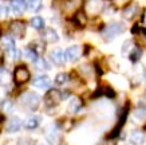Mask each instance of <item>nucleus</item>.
I'll use <instances>...</instances> for the list:
<instances>
[{
    "instance_id": "f257e3e1",
    "label": "nucleus",
    "mask_w": 146,
    "mask_h": 145,
    "mask_svg": "<svg viewBox=\"0 0 146 145\" xmlns=\"http://www.w3.org/2000/svg\"><path fill=\"white\" fill-rule=\"evenodd\" d=\"M20 104H22L24 108H27V109L35 110V109H38V106H39V104H40V97L38 96L36 93L27 92L20 97Z\"/></svg>"
},
{
    "instance_id": "f03ea898",
    "label": "nucleus",
    "mask_w": 146,
    "mask_h": 145,
    "mask_svg": "<svg viewBox=\"0 0 146 145\" xmlns=\"http://www.w3.org/2000/svg\"><path fill=\"white\" fill-rule=\"evenodd\" d=\"M123 24L122 23H110L109 26L103 30V36L105 39H113L114 36L119 35L121 32H123Z\"/></svg>"
},
{
    "instance_id": "7ed1b4c3",
    "label": "nucleus",
    "mask_w": 146,
    "mask_h": 145,
    "mask_svg": "<svg viewBox=\"0 0 146 145\" xmlns=\"http://www.w3.org/2000/svg\"><path fill=\"white\" fill-rule=\"evenodd\" d=\"M28 79H30V71L27 70L24 66H19L15 69V71H13V81L18 85L24 84Z\"/></svg>"
},
{
    "instance_id": "20e7f679",
    "label": "nucleus",
    "mask_w": 146,
    "mask_h": 145,
    "mask_svg": "<svg viewBox=\"0 0 146 145\" xmlns=\"http://www.w3.org/2000/svg\"><path fill=\"white\" fill-rule=\"evenodd\" d=\"M63 100V97L62 94L58 92V90H50L47 94H46L44 97V102H46V105L47 106H56L59 102Z\"/></svg>"
},
{
    "instance_id": "39448f33",
    "label": "nucleus",
    "mask_w": 146,
    "mask_h": 145,
    "mask_svg": "<svg viewBox=\"0 0 146 145\" xmlns=\"http://www.w3.org/2000/svg\"><path fill=\"white\" fill-rule=\"evenodd\" d=\"M102 1L101 0H89L86 3V12L89 13L90 16H95L102 11Z\"/></svg>"
},
{
    "instance_id": "423d86ee",
    "label": "nucleus",
    "mask_w": 146,
    "mask_h": 145,
    "mask_svg": "<svg viewBox=\"0 0 146 145\" xmlns=\"http://www.w3.org/2000/svg\"><path fill=\"white\" fill-rule=\"evenodd\" d=\"M11 32L16 38H23L26 34V24L20 20H15L11 23Z\"/></svg>"
},
{
    "instance_id": "0eeeda50",
    "label": "nucleus",
    "mask_w": 146,
    "mask_h": 145,
    "mask_svg": "<svg viewBox=\"0 0 146 145\" xmlns=\"http://www.w3.org/2000/svg\"><path fill=\"white\" fill-rule=\"evenodd\" d=\"M133 34L135 35V39H137L138 44H139L141 47L146 48V28H138V27H134Z\"/></svg>"
},
{
    "instance_id": "6e6552de",
    "label": "nucleus",
    "mask_w": 146,
    "mask_h": 145,
    "mask_svg": "<svg viewBox=\"0 0 146 145\" xmlns=\"http://www.w3.org/2000/svg\"><path fill=\"white\" fill-rule=\"evenodd\" d=\"M66 59L70 62L76 61L78 58L80 57V47L79 46H70V47L66 50Z\"/></svg>"
},
{
    "instance_id": "1a4fd4ad",
    "label": "nucleus",
    "mask_w": 146,
    "mask_h": 145,
    "mask_svg": "<svg viewBox=\"0 0 146 145\" xmlns=\"http://www.w3.org/2000/svg\"><path fill=\"white\" fill-rule=\"evenodd\" d=\"M34 86L38 89H48L51 86V79L47 75H40L34 79Z\"/></svg>"
},
{
    "instance_id": "9d476101",
    "label": "nucleus",
    "mask_w": 146,
    "mask_h": 145,
    "mask_svg": "<svg viewBox=\"0 0 146 145\" xmlns=\"http://www.w3.org/2000/svg\"><path fill=\"white\" fill-rule=\"evenodd\" d=\"M20 128H22V120L19 118V117H12V118L8 121L5 129H7V132H9V133H15V132H18Z\"/></svg>"
},
{
    "instance_id": "9b49d317",
    "label": "nucleus",
    "mask_w": 146,
    "mask_h": 145,
    "mask_svg": "<svg viewBox=\"0 0 146 145\" xmlns=\"http://www.w3.org/2000/svg\"><path fill=\"white\" fill-rule=\"evenodd\" d=\"M51 59L56 65H63V62L66 59V54L63 53L60 48H54L52 51H51Z\"/></svg>"
},
{
    "instance_id": "f8f14e48",
    "label": "nucleus",
    "mask_w": 146,
    "mask_h": 145,
    "mask_svg": "<svg viewBox=\"0 0 146 145\" xmlns=\"http://www.w3.org/2000/svg\"><path fill=\"white\" fill-rule=\"evenodd\" d=\"M43 40L47 42V43H55L59 40V36H58L56 31L52 30V28H47L43 32Z\"/></svg>"
},
{
    "instance_id": "ddd939ff",
    "label": "nucleus",
    "mask_w": 146,
    "mask_h": 145,
    "mask_svg": "<svg viewBox=\"0 0 146 145\" xmlns=\"http://www.w3.org/2000/svg\"><path fill=\"white\" fill-rule=\"evenodd\" d=\"M129 141L131 145H141L143 141H145V134L141 132V130H135L130 134L129 137Z\"/></svg>"
},
{
    "instance_id": "4468645a",
    "label": "nucleus",
    "mask_w": 146,
    "mask_h": 145,
    "mask_svg": "<svg viewBox=\"0 0 146 145\" xmlns=\"http://www.w3.org/2000/svg\"><path fill=\"white\" fill-rule=\"evenodd\" d=\"M1 46L8 51L11 55H15V43H13V40L11 36H4V38H1Z\"/></svg>"
},
{
    "instance_id": "2eb2a0df",
    "label": "nucleus",
    "mask_w": 146,
    "mask_h": 145,
    "mask_svg": "<svg viewBox=\"0 0 146 145\" xmlns=\"http://www.w3.org/2000/svg\"><path fill=\"white\" fill-rule=\"evenodd\" d=\"M26 0H12L11 1V7H12V11L15 13H20L24 12V9H26Z\"/></svg>"
},
{
    "instance_id": "dca6fc26",
    "label": "nucleus",
    "mask_w": 146,
    "mask_h": 145,
    "mask_svg": "<svg viewBox=\"0 0 146 145\" xmlns=\"http://www.w3.org/2000/svg\"><path fill=\"white\" fill-rule=\"evenodd\" d=\"M80 4V0H66L64 1V12L71 13L76 11Z\"/></svg>"
},
{
    "instance_id": "f3484780",
    "label": "nucleus",
    "mask_w": 146,
    "mask_h": 145,
    "mask_svg": "<svg viewBox=\"0 0 146 145\" xmlns=\"http://www.w3.org/2000/svg\"><path fill=\"white\" fill-rule=\"evenodd\" d=\"M11 82V73L4 67H0V86H5Z\"/></svg>"
},
{
    "instance_id": "a211bd4d",
    "label": "nucleus",
    "mask_w": 146,
    "mask_h": 145,
    "mask_svg": "<svg viewBox=\"0 0 146 145\" xmlns=\"http://www.w3.org/2000/svg\"><path fill=\"white\" fill-rule=\"evenodd\" d=\"M39 124H40V117H38V116H31V117L27 118L24 126H26L27 129H36V128L39 126Z\"/></svg>"
},
{
    "instance_id": "6ab92c4d",
    "label": "nucleus",
    "mask_w": 146,
    "mask_h": 145,
    "mask_svg": "<svg viewBox=\"0 0 146 145\" xmlns=\"http://www.w3.org/2000/svg\"><path fill=\"white\" fill-rule=\"evenodd\" d=\"M80 108H82V102H80L79 98H72V100L68 102V106H67L68 112H71V113H76V112H79Z\"/></svg>"
},
{
    "instance_id": "aec40b11",
    "label": "nucleus",
    "mask_w": 146,
    "mask_h": 145,
    "mask_svg": "<svg viewBox=\"0 0 146 145\" xmlns=\"http://www.w3.org/2000/svg\"><path fill=\"white\" fill-rule=\"evenodd\" d=\"M74 20H75L76 26H79V27H84L87 24V16H86V13L82 12V11H78V12L75 13Z\"/></svg>"
},
{
    "instance_id": "412c9836",
    "label": "nucleus",
    "mask_w": 146,
    "mask_h": 145,
    "mask_svg": "<svg viewBox=\"0 0 146 145\" xmlns=\"http://www.w3.org/2000/svg\"><path fill=\"white\" fill-rule=\"evenodd\" d=\"M133 117L137 120V121H143L146 117V109L143 106H138L137 109L133 112Z\"/></svg>"
},
{
    "instance_id": "4be33fe9",
    "label": "nucleus",
    "mask_w": 146,
    "mask_h": 145,
    "mask_svg": "<svg viewBox=\"0 0 146 145\" xmlns=\"http://www.w3.org/2000/svg\"><path fill=\"white\" fill-rule=\"evenodd\" d=\"M23 57L26 58V59H28L30 62H36V61H38V54H36L35 50H31V48H27V50H24Z\"/></svg>"
},
{
    "instance_id": "5701e85b",
    "label": "nucleus",
    "mask_w": 146,
    "mask_h": 145,
    "mask_svg": "<svg viewBox=\"0 0 146 145\" xmlns=\"http://www.w3.org/2000/svg\"><path fill=\"white\" fill-rule=\"evenodd\" d=\"M0 108L5 113H11L13 110V104L9 100H3V101H0Z\"/></svg>"
},
{
    "instance_id": "b1692460",
    "label": "nucleus",
    "mask_w": 146,
    "mask_h": 145,
    "mask_svg": "<svg viewBox=\"0 0 146 145\" xmlns=\"http://www.w3.org/2000/svg\"><path fill=\"white\" fill-rule=\"evenodd\" d=\"M137 5H130V7H127V8H125L123 11V16L126 19H133V16L135 15V12H137Z\"/></svg>"
},
{
    "instance_id": "393cba45",
    "label": "nucleus",
    "mask_w": 146,
    "mask_h": 145,
    "mask_svg": "<svg viewBox=\"0 0 146 145\" xmlns=\"http://www.w3.org/2000/svg\"><path fill=\"white\" fill-rule=\"evenodd\" d=\"M27 7L31 11H39L42 7V0H28L27 1Z\"/></svg>"
},
{
    "instance_id": "a878e982",
    "label": "nucleus",
    "mask_w": 146,
    "mask_h": 145,
    "mask_svg": "<svg viewBox=\"0 0 146 145\" xmlns=\"http://www.w3.org/2000/svg\"><path fill=\"white\" fill-rule=\"evenodd\" d=\"M31 26L36 30H40V28H43L44 27V22H43V19L39 18V16H35V18L31 19Z\"/></svg>"
},
{
    "instance_id": "bb28decb",
    "label": "nucleus",
    "mask_w": 146,
    "mask_h": 145,
    "mask_svg": "<svg viewBox=\"0 0 146 145\" xmlns=\"http://www.w3.org/2000/svg\"><path fill=\"white\" fill-rule=\"evenodd\" d=\"M67 81H68V75H67L66 73H59V74L55 77V84L59 85V86L64 85Z\"/></svg>"
},
{
    "instance_id": "cd10ccee",
    "label": "nucleus",
    "mask_w": 146,
    "mask_h": 145,
    "mask_svg": "<svg viewBox=\"0 0 146 145\" xmlns=\"http://www.w3.org/2000/svg\"><path fill=\"white\" fill-rule=\"evenodd\" d=\"M142 55V51L139 48H133L131 51H130V61L131 62H138L139 61V58Z\"/></svg>"
},
{
    "instance_id": "c85d7f7f",
    "label": "nucleus",
    "mask_w": 146,
    "mask_h": 145,
    "mask_svg": "<svg viewBox=\"0 0 146 145\" xmlns=\"http://www.w3.org/2000/svg\"><path fill=\"white\" fill-rule=\"evenodd\" d=\"M131 3V0H113V4L117 8H125Z\"/></svg>"
},
{
    "instance_id": "c756f323",
    "label": "nucleus",
    "mask_w": 146,
    "mask_h": 145,
    "mask_svg": "<svg viewBox=\"0 0 146 145\" xmlns=\"http://www.w3.org/2000/svg\"><path fill=\"white\" fill-rule=\"evenodd\" d=\"M35 66L38 67L39 70H48L50 69V65L44 61V59H38V61L35 62Z\"/></svg>"
},
{
    "instance_id": "7c9ffc66",
    "label": "nucleus",
    "mask_w": 146,
    "mask_h": 145,
    "mask_svg": "<svg viewBox=\"0 0 146 145\" xmlns=\"http://www.w3.org/2000/svg\"><path fill=\"white\" fill-rule=\"evenodd\" d=\"M131 50H133V43H131V40H126L123 43V46H122V54L126 55V54H127L129 51H131Z\"/></svg>"
},
{
    "instance_id": "2f4dec72",
    "label": "nucleus",
    "mask_w": 146,
    "mask_h": 145,
    "mask_svg": "<svg viewBox=\"0 0 146 145\" xmlns=\"http://www.w3.org/2000/svg\"><path fill=\"white\" fill-rule=\"evenodd\" d=\"M7 13H8V9L7 7L3 4H0V19H4L7 16Z\"/></svg>"
},
{
    "instance_id": "473e14b6",
    "label": "nucleus",
    "mask_w": 146,
    "mask_h": 145,
    "mask_svg": "<svg viewBox=\"0 0 146 145\" xmlns=\"http://www.w3.org/2000/svg\"><path fill=\"white\" fill-rule=\"evenodd\" d=\"M32 46H34V50H35L36 53H42V48H43V46H42V44H39V43H34Z\"/></svg>"
},
{
    "instance_id": "72a5a7b5",
    "label": "nucleus",
    "mask_w": 146,
    "mask_h": 145,
    "mask_svg": "<svg viewBox=\"0 0 146 145\" xmlns=\"http://www.w3.org/2000/svg\"><path fill=\"white\" fill-rule=\"evenodd\" d=\"M3 62V51H1V48H0V63Z\"/></svg>"
},
{
    "instance_id": "f704fd0d",
    "label": "nucleus",
    "mask_w": 146,
    "mask_h": 145,
    "mask_svg": "<svg viewBox=\"0 0 146 145\" xmlns=\"http://www.w3.org/2000/svg\"><path fill=\"white\" fill-rule=\"evenodd\" d=\"M38 145H46L44 142H38Z\"/></svg>"
},
{
    "instance_id": "c9c22d12",
    "label": "nucleus",
    "mask_w": 146,
    "mask_h": 145,
    "mask_svg": "<svg viewBox=\"0 0 146 145\" xmlns=\"http://www.w3.org/2000/svg\"><path fill=\"white\" fill-rule=\"evenodd\" d=\"M0 120H1V114H0Z\"/></svg>"
}]
</instances>
